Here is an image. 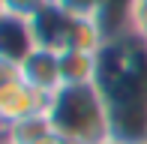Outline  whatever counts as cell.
Returning <instances> with one entry per match:
<instances>
[{"instance_id":"cell-2","label":"cell","mask_w":147,"mask_h":144,"mask_svg":"<svg viewBox=\"0 0 147 144\" xmlns=\"http://www.w3.org/2000/svg\"><path fill=\"white\" fill-rule=\"evenodd\" d=\"M48 114L54 132L78 144H96L111 138V120L105 108L102 93L96 84H81V87H60L48 99Z\"/></svg>"},{"instance_id":"cell-17","label":"cell","mask_w":147,"mask_h":144,"mask_svg":"<svg viewBox=\"0 0 147 144\" xmlns=\"http://www.w3.org/2000/svg\"><path fill=\"white\" fill-rule=\"evenodd\" d=\"M0 120H3V117H0Z\"/></svg>"},{"instance_id":"cell-4","label":"cell","mask_w":147,"mask_h":144,"mask_svg":"<svg viewBox=\"0 0 147 144\" xmlns=\"http://www.w3.org/2000/svg\"><path fill=\"white\" fill-rule=\"evenodd\" d=\"M30 27H33V36H36V45L63 51V48H69L72 27H75V15L63 12L54 0H51L45 9H39L36 15L30 18Z\"/></svg>"},{"instance_id":"cell-14","label":"cell","mask_w":147,"mask_h":144,"mask_svg":"<svg viewBox=\"0 0 147 144\" xmlns=\"http://www.w3.org/2000/svg\"><path fill=\"white\" fill-rule=\"evenodd\" d=\"M96 144H117L114 138H105V141H96Z\"/></svg>"},{"instance_id":"cell-11","label":"cell","mask_w":147,"mask_h":144,"mask_svg":"<svg viewBox=\"0 0 147 144\" xmlns=\"http://www.w3.org/2000/svg\"><path fill=\"white\" fill-rule=\"evenodd\" d=\"M129 30H132L135 36H141L144 42H147V0H135V3H132Z\"/></svg>"},{"instance_id":"cell-1","label":"cell","mask_w":147,"mask_h":144,"mask_svg":"<svg viewBox=\"0 0 147 144\" xmlns=\"http://www.w3.org/2000/svg\"><path fill=\"white\" fill-rule=\"evenodd\" d=\"M96 90L102 93L117 144L147 141V42L120 33L99 48Z\"/></svg>"},{"instance_id":"cell-12","label":"cell","mask_w":147,"mask_h":144,"mask_svg":"<svg viewBox=\"0 0 147 144\" xmlns=\"http://www.w3.org/2000/svg\"><path fill=\"white\" fill-rule=\"evenodd\" d=\"M15 81H21V63L0 57V90H6L9 84H15Z\"/></svg>"},{"instance_id":"cell-15","label":"cell","mask_w":147,"mask_h":144,"mask_svg":"<svg viewBox=\"0 0 147 144\" xmlns=\"http://www.w3.org/2000/svg\"><path fill=\"white\" fill-rule=\"evenodd\" d=\"M0 15H3V0H0Z\"/></svg>"},{"instance_id":"cell-9","label":"cell","mask_w":147,"mask_h":144,"mask_svg":"<svg viewBox=\"0 0 147 144\" xmlns=\"http://www.w3.org/2000/svg\"><path fill=\"white\" fill-rule=\"evenodd\" d=\"M54 3H57L63 12L75 15V18H96L102 0H54Z\"/></svg>"},{"instance_id":"cell-8","label":"cell","mask_w":147,"mask_h":144,"mask_svg":"<svg viewBox=\"0 0 147 144\" xmlns=\"http://www.w3.org/2000/svg\"><path fill=\"white\" fill-rule=\"evenodd\" d=\"M9 126V144H42L54 132L48 114H33V117H24V120H15V123H6Z\"/></svg>"},{"instance_id":"cell-10","label":"cell","mask_w":147,"mask_h":144,"mask_svg":"<svg viewBox=\"0 0 147 144\" xmlns=\"http://www.w3.org/2000/svg\"><path fill=\"white\" fill-rule=\"evenodd\" d=\"M51 0H3V12H12V15H24L33 18L39 9H45Z\"/></svg>"},{"instance_id":"cell-6","label":"cell","mask_w":147,"mask_h":144,"mask_svg":"<svg viewBox=\"0 0 147 144\" xmlns=\"http://www.w3.org/2000/svg\"><path fill=\"white\" fill-rule=\"evenodd\" d=\"M33 48H36V36H33L30 18L3 12L0 15V57L21 63Z\"/></svg>"},{"instance_id":"cell-7","label":"cell","mask_w":147,"mask_h":144,"mask_svg":"<svg viewBox=\"0 0 147 144\" xmlns=\"http://www.w3.org/2000/svg\"><path fill=\"white\" fill-rule=\"evenodd\" d=\"M60 72H63V87L96 84V72H99V51L63 48V51H60Z\"/></svg>"},{"instance_id":"cell-5","label":"cell","mask_w":147,"mask_h":144,"mask_svg":"<svg viewBox=\"0 0 147 144\" xmlns=\"http://www.w3.org/2000/svg\"><path fill=\"white\" fill-rule=\"evenodd\" d=\"M48 99L51 96L33 90L30 84L15 81L6 90H0V117H3L6 123H15V120H24V117L42 114V111L48 108Z\"/></svg>"},{"instance_id":"cell-13","label":"cell","mask_w":147,"mask_h":144,"mask_svg":"<svg viewBox=\"0 0 147 144\" xmlns=\"http://www.w3.org/2000/svg\"><path fill=\"white\" fill-rule=\"evenodd\" d=\"M42 144H78V141L66 138V135H60V132H51V135H48V138H45Z\"/></svg>"},{"instance_id":"cell-3","label":"cell","mask_w":147,"mask_h":144,"mask_svg":"<svg viewBox=\"0 0 147 144\" xmlns=\"http://www.w3.org/2000/svg\"><path fill=\"white\" fill-rule=\"evenodd\" d=\"M21 81L30 84L33 90L45 96H54L60 87H63V72H60V51L54 48H36L30 51L21 60Z\"/></svg>"},{"instance_id":"cell-16","label":"cell","mask_w":147,"mask_h":144,"mask_svg":"<svg viewBox=\"0 0 147 144\" xmlns=\"http://www.w3.org/2000/svg\"><path fill=\"white\" fill-rule=\"evenodd\" d=\"M132 144H147V141H132Z\"/></svg>"}]
</instances>
